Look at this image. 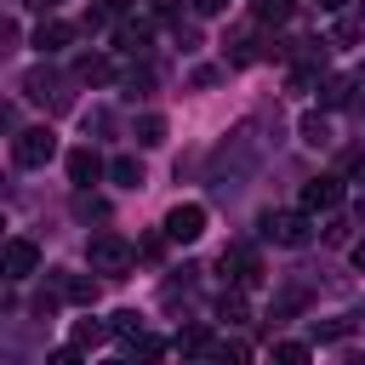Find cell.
<instances>
[{
  "label": "cell",
  "instance_id": "obj_1",
  "mask_svg": "<svg viewBox=\"0 0 365 365\" xmlns=\"http://www.w3.org/2000/svg\"><path fill=\"white\" fill-rule=\"evenodd\" d=\"M86 262H91V274H103V279H125V274L137 268V245L120 240V234H91Z\"/></svg>",
  "mask_w": 365,
  "mask_h": 365
},
{
  "label": "cell",
  "instance_id": "obj_2",
  "mask_svg": "<svg viewBox=\"0 0 365 365\" xmlns=\"http://www.w3.org/2000/svg\"><path fill=\"white\" fill-rule=\"evenodd\" d=\"M51 154H57V131H51V125H29V131H17V143H11V160L29 165V171H40Z\"/></svg>",
  "mask_w": 365,
  "mask_h": 365
},
{
  "label": "cell",
  "instance_id": "obj_3",
  "mask_svg": "<svg viewBox=\"0 0 365 365\" xmlns=\"http://www.w3.org/2000/svg\"><path fill=\"white\" fill-rule=\"evenodd\" d=\"M262 240L274 245H308V211H262Z\"/></svg>",
  "mask_w": 365,
  "mask_h": 365
},
{
  "label": "cell",
  "instance_id": "obj_4",
  "mask_svg": "<svg viewBox=\"0 0 365 365\" xmlns=\"http://www.w3.org/2000/svg\"><path fill=\"white\" fill-rule=\"evenodd\" d=\"M200 234H205V205H200V200H182V205H171V211H165V240L194 245Z\"/></svg>",
  "mask_w": 365,
  "mask_h": 365
},
{
  "label": "cell",
  "instance_id": "obj_5",
  "mask_svg": "<svg viewBox=\"0 0 365 365\" xmlns=\"http://www.w3.org/2000/svg\"><path fill=\"white\" fill-rule=\"evenodd\" d=\"M217 268H222V279H234V285H257V279H262V257H257L251 245H228V251L217 257Z\"/></svg>",
  "mask_w": 365,
  "mask_h": 365
},
{
  "label": "cell",
  "instance_id": "obj_6",
  "mask_svg": "<svg viewBox=\"0 0 365 365\" xmlns=\"http://www.w3.org/2000/svg\"><path fill=\"white\" fill-rule=\"evenodd\" d=\"M336 205H342V177H308L302 182V211L308 217H325Z\"/></svg>",
  "mask_w": 365,
  "mask_h": 365
},
{
  "label": "cell",
  "instance_id": "obj_7",
  "mask_svg": "<svg viewBox=\"0 0 365 365\" xmlns=\"http://www.w3.org/2000/svg\"><path fill=\"white\" fill-rule=\"evenodd\" d=\"M108 331H114V336H120V342H125L131 354H160V342H154V336L143 331V319H137V308H120V314L108 319Z\"/></svg>",
  "mask_w": 365,
  "mask_h": 365
},
{
  "label": "cell",
  "instance_id": "obj_8",
  "mask_svg": "<svg viewBox=\"0 0 365 365\" xmlns=\"http://www.w3.org/2000/svg\"><path fill=\"white\" fill-rule=\"evenodd\" d=\"M34 268H40V245H34V240H6L0 274H6V279H29Z\"/></svg>",
  "mask_w": 365,
  "mask_h": 365
},
{
  "label": "cell",
  "instance_id": "obj_9",
  "mask_svg": "<svg viewBox=\"0 0 365 365\" xmlns=\"http://www.w3.org/2000/svg\"><path fill=\"white\" fill-rule=\"evenodd\" d=\"M23 97H34V103H51V108H63V103H68L63 80H57L51 68H29V74H23Z\"/></svg>",
  "mask_w": 365,
  "mask_h": 365
},
{
  "label": "cell",
  "instance_id": "obj_10",
  "mask_svg": "<svg viewBox=\"0 0 365 365\" xmlns=\"http://www.w3.org/2000/svg\"><path fill=\"white\" fill-rule=\"evenodd\" d=\"M177 354H188V359H217V336L205 331V325H188V331H177V342H171Z\"/></svg>",
  "mask_w": 365,
  "mask_h": 365
},
{
  "label": "cell",
  "instance_id": "obj_11",
  "mask_svg": "<svg viewBox=\"0 0 365 365\" xmlns=\"http://www.w3.org/2000/svg\"><path fill=\"white\" fill-rule=\"evenodd\" d=\"M97 177H103L97 148H74V154H68V182H74V188H86V182H97Z\"/></svg>",
  "mask_w": 365,
  "mask_h": 365
},
{
  "label": "cell",
  "instance_id": "obj_12",
  "mask_svg": "<svg viewBox=\"0 0 365 365\" xmlns=\"http://www.w3.org/2000/svg\"><path fill=\"white\" fill-rule=\"evenodd\" d=\"M51 285L63 291V302H97V279L91 274H57Z\"/></svg>",
  "mask_w": 365,
  "mask_h": 365
},
{
  "label": "cell",
  "instance_id": "obj_13",
  "mask_svg": "<svg viewBox=\"0 0 365 365\" xmlns=\"http://www.w3.org/2000/svg\"><path fill=\"white\" fill-rule=\"evenodd\" d=\"M74 80H86V86H108V80H114V63H108V57H91V51H86V57L74 63Z\"/></svg>",
  "mask_w": 365,
  "mask_h": 365
},
{
  "label": "cell",
  "instance_id": "obj_14",
  "mask_svg": "<svg viewBox=\"0 0 365 365\" xmlns=\"http://www.w3.org/2000/svg\"><path fill=\"white\" fill-rule=\"evenodd\" d=\"M68 46V23H40L34 29V51L40 57H51V51H63Z\"/></svg>",
  "mask_w": 365,
  "mask_h": 365
},
{
  "label": "cell",
  "instance_id": "obj_15",
  "mask_svg": "<svg viewBox=\"0 0 365 365\" xmlns=\"http://www.w3.org/2000/svg\"><path fill=\"white\" fill-rule=\"evenodd\" d=\"M297 137H302L308 148H325V143H331V120H325V114H302V120H297Z\"/></svg>",
  "mask_w": 365,
  "mask_h": 365
},
{
  "label": "cell",
  "instance_id": "obj_16",
  "mask_svg": "<svg viewBox=\"0 0 365 365\" xmlns=\"http://www.w3.org/2000/svg\"><path fill=\"white\" fill-rule=\"evenodd\" d=\"M108 177L120 188H143V160L137 154H120V160H108Z\"/></svg>",
  "mask_w": 365,
  "mask_h": 365
},
{
  "label": "cell",
  "instance_id": "obj_17",
  "mask_svg": "<svg viewBox=\"0 0 365 365\" xmlns=\"http://www.w3.org/2000/svg\"><path fill=\"white\" fill-rule=\"evenodd\" d=\"M131 137H137V148H160V143H165V120H160V114H143V120L131 125Z\"/></svg>",
  "mask_w": 365,
  "mask_h": 365
},
{
  "label": "cell",
  "instance_id": "obj_18",
  "mask_svg": "<svg viewBox=\"0 0 365 365\" xmlns=\"http://www.w3.org/2000/svg\"><path fill=\"white\" fill-rule=\"evenodd\" d=\"M297 11V0H251V17L257 23H285Z\"/></svg>",
  "mask_w": 365,
  "mask_h": 365
},
{
  "label": "cell",
  "instance_id": "obj_19",
  "mask_svg": "<svg viewBox=\"0 0 365 365\" xmlns=\"http://www.w3.org/2000/svg\"><path fill=\"white\" fill-rule=\"evenodd\" d=\"M348 91H354V74H348V80H342V74H331V80L319 86V97H325V108H342V103H348Z\"/></svg>",
  "mask_w": 365,
  "mask_h": 365
},
{
  "label": "cell",
  "instance_id": "obj_20",
  "mask_svg": "<svg viewBox=\"0 0 365 365\" xmlns=\"http://www.w3.org/2000/svg\"><path fill=\"white\" fill-rule=\"evenodd\" d=\"M103 336H114L108 325H97V319H74V348H97Z\"/></svg>",
  "mask_w": 365,
  "mask_h": 365
},
{
  "label": "cell",
  "instance_id": "obj_21",
  "mask_svg": "<svg viewBox=\"0 0 365 365\" xmlns=\"http://www.w3.org/2000/svg\"><path fill=\"white\" fill-rule=\"evenodd\" d=\"M354 40H365V17H342L331 29V46H354Z\"/></svg>",
  "mask_w": 365,
  "mask_h": 365
},
{
  "label": "cell",
  "instance_id": "obj_22",
  "mask_svg": "<svg viewBox=\"0 0 365 365\" xmlns=\"http://www.w3.org/2000/svg\"><path fill=\"white\" fill-rule=\"evenodd\" d=\"M217 319L240 325V319H245V297H240V291H222V297H217Z\"/></svg>",
  "mask_w": 365,
  "mask_h": 365
},
{
  "label": "cell",
  "instance_id": "obj_23",
  "mask_svg": "<svg viewBox=\"0 0 365 365\" xmlns=\"http://www.w3.org/2000/svg\"><path fill=\"white\" fill-rule=\"evenodd\" d=\"M120 46H125V51H143V46H148V23H125V29H120Z\"/></svg>",
  "mask_w": 365,
  "mask_h": 365
},
{
  "label": "cell",
  "instance_id": "obj_24",
  "mask_svg": "<svg viewBox=\"0 0 365 365\" xmlns=\"http://www.w3.org/2000/svg\"><path fill=\"white\" fill-rule=\"evenodd\" d=\"M274 359H279V365H302L308 348H302V342H274Z\"/></svg>",
  "mask_w": 365,
  "mask_h": 365
},
{
  "label": "cell",
  "instance_id": "obj_25",
  "mask_svg": "<svg viewBox=\"0 0 365 365\" xmlns=\"http://www.w3.org/2000/svg\"><path fill=\"white\" fill-rule=\"evenodd\" d=\"M148 86H154V74H148V68H125V91H131V97H137V91H148Z\"/></svg>",
  "mask_w": 365,
  "mask_h": 365
},
{
  "label": "cell",
  "instance_id": "obj_26",
  "mask_svg": "<svg viewBox=\"0 0 365 365\" xmlns=\"http://www.w3.org/2000/svg\"><path fill=\"white\" fill-rule=\"evenodd\" d=\"M74 211H80V217H108V205L91 200V194H74Z\"/></svg>",
  "mask_w": 365,
  "mask_h": 365
},
{
  "label": "cell",
  "instance_id": "obj_27",
  "mask_svg": "<svg viewBox=\"0 0 365 365\" xmlns=\"http://www.w3.org/2000/svg\"><path fill=\"white\" fill-rule=\"evenodd\" d=\"M348 182H365V148L348 154Z\"/></svg>",
  "mask_w": 365,
  "mask_h": 365
},
{
  "label": "cell",
  "instance_id": "obj_28",
  "mask_svg": "<svg viewBox=\"0 0 365 365\" xmlns=\"http://www.w3.org/2000/svg\"><path fill=\"white\" fill-rule=\"evenodd\" d=\"M188 6H194V11H200V17H217V11H222V6H228V0H188Z\"/></svg>",
  "mask_w": 365,
  "mask_h": 365
},
{
  "label": "cell",
  "instance_id": "obj_29",
  "mask_svg": "<svg viewBox=\"0 0 365 365\" xmlns=\"http://www.w3.org/2000/svg\"><path fill=\"white\" fill-rule=\"evenodd\" d=\"M348 257H354V268L365 274V240H354V251H348Z\"/></svg>",
  "mask_w": 365,
  "mask_h": 365
},
{
  "label": "cell",
  "instance_id": "obj_30",
  "mask_svg": "<svg viewBox=\"0 0 365 365\" xmlns=\"http://www.w3.org/2000/svg\"><path fill=\"white\" fill-rule=\"evenodd\" d=\"M131 6H137V0H108V11H120V17H125Z\"/></svg>",
  "mask_w": 365,
  "mask_h": 365
},
{
  "label": "cell",
  "instance_id": "obj_31",
  "mask_svg": "<svg viewBox=\"0 0 365 365\" xmlns=\"http://www.w3.org/2000/svg\"><path fill=\"white\" fill-rule=\"evenodd\" d=\"M314 6H319V11H342L348 0H314Z\"/></svg>",
  "mask_w": 365,
  "mask_h": 365
},
{
  "label": "cell",
  "instance_id": "obj_32",
  "mask_svg": "<svg viewBox=\"0 0 365 365\" xmlns=\"http://www.w3.org/2000/svg\"><path fill=\"white\" fill-rule=\"evenodd\" d=\"M23 6H34V11H51V6H57V0H23Z\"/></svg>",
  "mask_w": 365,
  "mask_h": 365
},
{
  "label": "cell",
  "instance_id": "obj_33",
  "mask_svg": "<svg viewBox=\"0 0 365 365\" xmlns=\"http://www.w3.org/2000/svg\"><path fill=\"white\" fill-rule=\"evenodd\" d=\"M359 217H365V200H359Z\"/></svg>",
  "mask_w": 365,
  "mask_h": 365
},
{
  "label": "cell",
  "instance_id": "obj_34",
  "mask_svg": "<svg viewBox=\"0 0 365 365\" xmlns=\"http://www.w3.org/2000/svg\"><path fill=\"white\" fill-rule=\"evenodd\" d=\"M359 6H365V0H359Z\"/></svg>",
  "mask_w": 365,
  "mask_h": 365
}]
</instances>
